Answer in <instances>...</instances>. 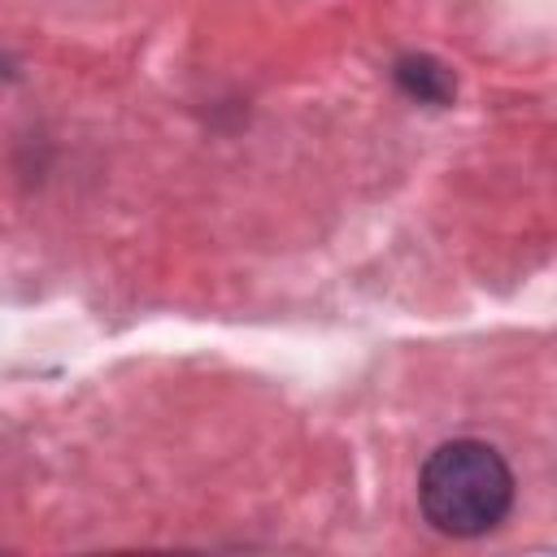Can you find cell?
<instances>
[{"label":"cell","mask_w":557,"mask_h":557,"mask_svg":"<svg viewBox=\"0 0 557 557\" xmlns=\"http://www.w3.org/2000/svg\"><path fill=\"white\" fill-rule=\"evenodd\" d=\"M396 83L422 104H448L453 100V74L431 57H400L396 61Z\"/></svg>","instance_id":"cell-2"},{"label":"cell","mask_w":557,"mask_h":557,"mask_svg":"<svg viewBox=\"0 0 557 557\" xmlns=\"http://www.w3.org/2000/svg\"><path fill=\"white\" fill-rule=\"evenodd\" d=\"M418 500L435 531L457 540L487 535L513 505V474L492 444L453 440L426 457L418 474Z\"/></svg>","instance_id":"cell-1"}]
</instances>
